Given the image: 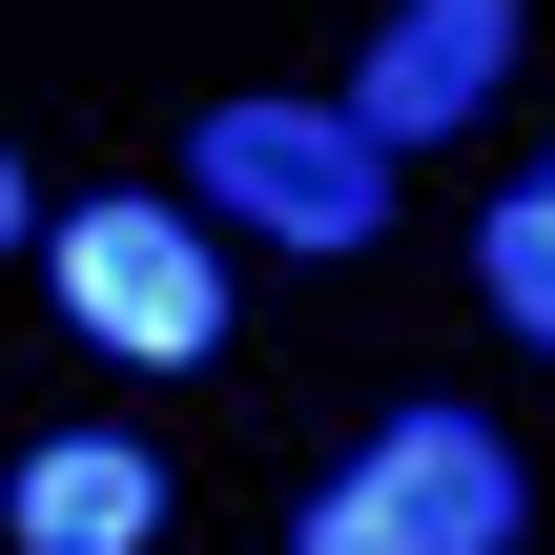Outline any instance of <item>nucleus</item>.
Returning <instances> with one entry per match:
<instances>
[{
  "mask_svg": "<svg viewBox=\"0 0 555 555\" xmlns=\"http://www.w3.org/2000/svg\"><path fill=\"white\" fill-rule=\"evenodd\" d=\"M288 555H515V453H494L474 412H391V433L309 494Z\"/></svg>",
  "mask_w": 555,
  "mask_h": 555,
  "instance_id": "obj_1",
  "label": "nucleus"
},
{
  "mask_svg": "<svg viewBox=\"0 0 555 555\" xmlns=\"http://www.w3.org/2000/svg\"><path fill=\"white\" fill-rule=\"evenodd\" d=\"M185 165H206V206H227L247 247H309V268L391 227V165L350 144V103H206Z\"/></svg>",
  "mask_w": 555,
  "mask_h": 555,
  "instance_id": "obj_2",
  "label": "nucleus"
},
{
  "mask_svg": "<svg viewBox=\"0 0 555 555\" xmlns=\"http://www.w3.org/2000/svg\"><path fill=\"white\" fill-rule=\"evenodd\" d=\"M62 330L124 350V371H185V350L227 330L206 227H185V206H82V227H62Z\"/></svg>",
  "mask_w": 555,
  "mask_h": 555,
  "instance_id": "obj_3",
  "label": "nucleus"
},
{
  "mask_svg": "<svg viewBox=\"0 0 555 555\" xmlns=\"http://www.w3.org/2000/svg\"><path fill=\"white\" fill-rule=\"evenodd\" d=\"M494 82H515V0H391V21H371V62H350V144H371V165H412V144H453Z\"/></svg>",
  "mask_w": 555,
  "mask_h": 555,
  "instance_id": "obj_4",
  "label": "nucleus"
},
{
  "mask_svg": "<svg viewBox=\"0 0 555 555\" xmlns=\"http://www.w3.org/2000/svg\"><path fill=\"white\" fill-rule=\"evenodd\" d=\"M165 515V474L124 453V433H62V453H21V555H124Z\"/></svg>",
  "mask_w": 555,
  "mask_h": 555,
  "instance_id": "obj_5",
  "label": "nucleus"
},
{
  "mask_svg": "<svg viewBox=\"0 0 555 555\" xmlns=\"http://www.w3.org/2000/svg\"><path fill=\"white\" fill-rule=\"evenodd\" d=\"M474 288H494V330H515V350H555V206H535V185L474 227Z\"/></svg>",
  "mask_w": 555,
  "mask_h": 555,
  "instance_id": "obj_6",
  "label": "nucleus"
},
{
  "mask_svg": "<svg viewBox=\"0 0 555 555\" xmlns=\"http://www.w3.org/2000/svg\"><path fill=\"white\" fill-rule=\"evenodd\" d=\"M0 247H21V165H0Z\"/></svg>",
  "mask_w": 555,
  "mask_h": 555,
  "instance_id": "obj_7",
  "label": "nucleus"
},
{
  "mask_svg": "<svg viewBox=\"0 0 555 555\" xmlns=\"http://www.w3.org/2000/svg\"><path fill=\"white\" fill-rule=\"evenodd\" d=\"M535 206H555V165H535Z\"/></svg>",
  "mask_w": 555,
  "mask_h": 555,
  "instance_id": "obj_8",
  "label": "nucleus"
}]
</instances>
